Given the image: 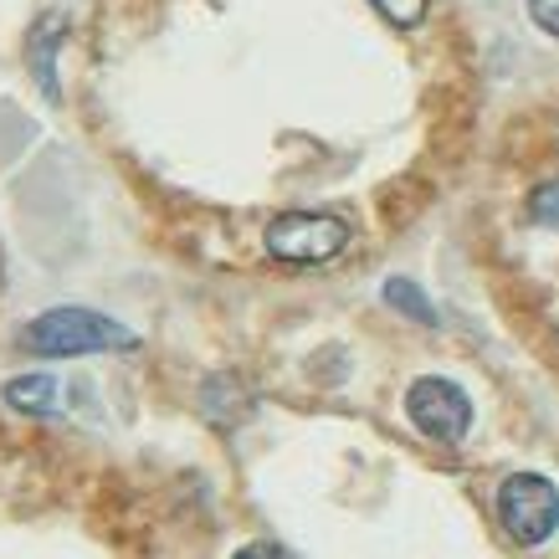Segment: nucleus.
Masks as SVG:
<instances>
[{"instance_id":"obj_1","label":"nucleus","mask_w":559,"mask_h":559,"mask_svg":"<svg viewBox=\"0 0 559 559\" xmlns=\"http://www.w3.org/2000/svg\"><path fill=\"white\" fill-rule=\"evenodd\" d=\"M21 344L47 359H78V355H114V349H139V334L119 319H103L93 308H47L41 319L26 323Z\"/></svg>"},{"instance_id":"obj_2","label":"nucleus","mask_w":559,"mask_h":559,"mask_svg":"<svg viewBox=\"0 0 559 559\" xmlns=\"http://www.w3.org/2000/svg\"><path fill=\"white\" fill-rule=\"evenodd\" d=\"M498 524L509 528L513 544H544L559 528V488L539 473H513L498 488Z\"/></svg>"},{"instance_id":"obj_3","label":"nucleus","mask_w":559,"mask_h":559,"mask_svg":"<svg viewBox=\"0 0 559 559\" xmlns=\"http://www.w3.org/2000/svg\"><path fill=\"white\" fill-rule=\"evenodd\" d=\"M349 247V226L329 211H288L267 226V252L293 267H313V262H334Z\"/></svg>"},{"instance_id":"obj_4","label":"nucleus","mask_w":559,"mask_h":559,"mask_svg":"<svg viewBox=\"0 0 559 559\" xmlns=\"http://www.w3.org/2000/svg\"><path fill=\"white\" fill-rule=\"evenodd\" d=\"M406 416L421 437L441 441V447H457L473 426V401L462 395V385L441 380V374H426L406 390Z\"/></svg>"},{"instance_id":"obj_5","label":"nucleus","mask_w":559,"mask_h":559,"mask_svg":"<svg viewBox=\"0 0 559 559\" xmlns=\"http://www.w3.org/2000/svg\"><path fill=\"white\" fill-rule=\"evenodd\" d=\"M68 36V16L62 11H51V16L36 21L32 32V68H36V83L47 98H57V72H51V57H57V41Z\"/></svg>"},{"instance_id":"obj_6","label":"nucleus","mask_w":559,"mask_h":559,"mask_svg":"<svg viewBox=\"0 0 559 559\" xmlns=\"http://www.w3.org/2000/svg\"><path fill=\"white\" fill-rule=\"evenodd\" d=\"M5 406L26 416H51L57 411V380L51 374H16L5 380Z\"/></svg>"},{"instance_id":"obj_7","label":"nucleus","mask_w":559,"mask_h":559,"mask_svg":"<svg viewBox=\"0 0 559 559\" xmlns=\"http://www.w3.org/2000/svg\"><path fill=\"white\" fill-rule=\"evenodd\" d=\"M385 304L401 308V313H411L416 323H437V308L426 304L421 288H416V283H406V277H390V283H385Z\"/></svg>"},{"instance_id":"obj_8","label":"nucleus","mask_w":559,"mask_h":559,"mask_svg":"<svg viewBox=\"0 0 559 559\" xmlns=\"http://www.w3.org/2000/svg\"><path fill=\"white\" fill-rule=\"evenodd\" d=\"M528 221H534V226H559V180H544V186L528 195Z\"/></svg>"},{"instance_id":"obj_9","label":"nucleus","mask_w":559,"mask_h":559,"mask_svg":"<svg viewBox=\"0 0 559 559\" xmlns=\"http://www.w3.org/2000/svg\"><path fill=\"white\" fill-rule=\"evenodd\" d=\"M426 5H431V0H374V11H380L390 26H421Z\"/></svg>"},{"instance_id":"obj_10","label":"nucleus","mask_w":559,"mask_h":559,"mask_svg":"<svg viewBox=\"0 0 559 559\" xmlns=\"http://www.w3.org/2000/svg\"><path fill=\"white\" fill-rule=\"evenodd\" d=\"M528 16H534V26H539L544 36L559 41V0H528Z\"/></svg>"},{"instance_id":"obj_11","label":"nucleus","mask_w":559,"mask_h":559,"mask_svg":"<svg viewBox=\"0 0 559 559\" xmlns=\"http://www.w3.org/2000/svg\"><path fill=\"white\" fill-rule=\"evenodd\" d=\"M231 559H293L283 544H247V549H237Z\"/></svg>"}]
</instances>
